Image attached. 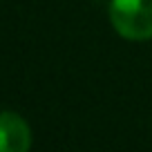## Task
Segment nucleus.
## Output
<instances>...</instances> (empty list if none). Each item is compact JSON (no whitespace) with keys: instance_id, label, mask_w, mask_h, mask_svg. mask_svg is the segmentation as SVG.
Masks as SVG:
<instances>
[{"instance_id":"1","label":"nucleus","mask_w":152,"mask_h":152,"mask_svg":"<svg viewBox=\"0 0 152 152\" xmlns=\"http://www.w3.org/2000/svg\"><path fill=\"white\" fill-rule=\"evenodd\" d=\"M110 20L119 36L128 40L152 38V0H112Z\"/></svg>"},{"instance_id":"2","label":"nucleus","mask_w":152,"mask_h":152,"mask_svg":"<svg viewBox=\"0 0 152 152\" xmlns=\"http://www.w3.org/2000/svg\"><path fill=\"white\" fill-rule=\"evenodd\" d=\"M31 130L16 112H0V152H27Z\"/></svg>"}]
</instances>
